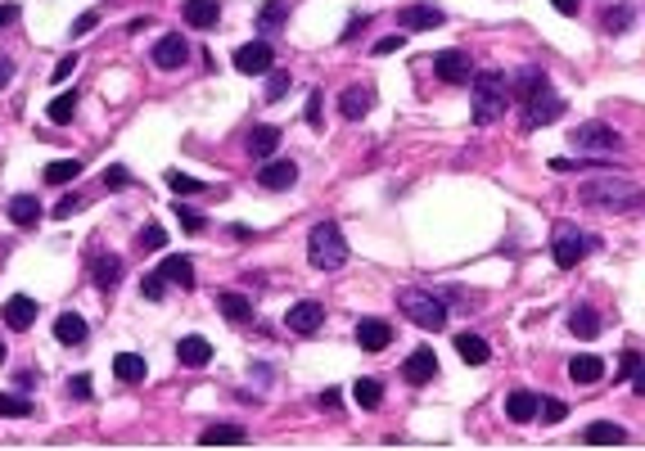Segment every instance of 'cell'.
<instances>
[{"label":"cell","instance_id":"5b68a950","mask_svg":"<svg viewBox=\"0 0 645 451\" xmlns=\"http://www.w3.org/2000/svg\"><path fill=\"white\" fill-rule=\"evenodd\" d=\"M587 249H596V235L578 231L573 221H559V226H555V235H551V253H555V266H559V271H573V266L587 258Z\"/></svg>","mask_w":645,"mask_h":451},{"label":"cell","instance_id":"83f0119b","mask_svg":"<svg viewBox=\"0 0 645 451\" xmlns=\"http://www.w3.org/2000/svg\"><path fill=\"white\" fill-rule=\"evenodd\" d=\"M284 19H290V0H266V10L257 14V32L262 37H275L284 28Z\"/></svg>","mask_w":645,"mask_h":451},{"label":"cell","instance_id":"ee69618b","mask_svg":"<svg viewBox=\"0 0 645 451\" xmlns=\"http://www.w3.org/2000/svg\"><path fill=\"white\" fill-rule=\"evenodd\" d=\"M68 398H73V402H91V374H78V380H68Z\"/></svg>","mask_w":645,"mask_h":451},{"label":"cell","instance_id":"ac0fdd59","mask_svg":"<svg viewBox=\"0 0 645 451\" xmlns=\"http://www.w3.org/2000/svg\"><path fill=\"white\" fill-rule=\"evenodd\" d=\"M185 59H190V45H185V37H159V45H154V63L159 68H185Z\"/></svg>","mask_w":645,"mask_h":451},{"label":"cell","instance_id":"1f68e13d","mask_svg":"<svg viewBox=\"0 0 645 451\" xmlns=\"http://www.w3.org/2000/svg\"><path fill=\"white\" fill-rule=\"evenodd\" d=\"M456 352L465 357V365H487V357H492V348H487L478 334H469V330L456 334Z\"/></svg>","mask_w":645,"mask_h":451},{"label":"cell","instance_id":"f907efd6","mask_svg":"<svg viewBox=\"0 0 645 451\" xmlns=\"http://www.w3.org/2000/svg\"><path fill=\"white\" fill-rule=\"evenodd\" d=\"M78 208H82V194H63V199H59V208H54V217H73Z\"/></svg>","mask_w":645,"mask_h":451},{"label":"cell","instance_id":"91938a15","mask_svg":"<svg viewBox=\"0 0 645 451\" xmlns=\"http://www.w3.org/2000/svg\"><path fill=\"white\" fill-rule=\"evenodd\" d=\"M632 389H636V398H645V361H641V370L632 374Z\"/></svg>","mask_w":645,"mask_h":451},{"label":"cell","instance_id":"d6a6232c","mask_svg":"<svg viewBox=\"0 0 645 451\" xmlns=\"http://www.w3.org/2000/svg\"><path fill=\"white\" fill-rule=\"evenodd\" d=\"M352 402L362 406V411H375V406L384 402V384H380V380H356V384H352Z\"/></svg>","mask_w":645,"mask_h":451},{"label":"cell","instance_id":"f5cc1de1","mask_svg":"<svg viewBox=\"0 0 645 451\" xmlns=\"http://www.w3.org/2000/svg\"><path fill=\"white\" fill-rule=\"evenodd\" d=\"M10 82H14V59H10V54H0V91H5Z\"/></svg>","mask_w":645,"mask_h":451},{"label":"cell","instance_id":"816d5d0a","mask_svg":"<svg viewBox=\"0 0 645 451\" xmlns=\"http://www.w3.org/2000/svg\"><path fill=\"white\" fill-rule=\"evenodd\" d=\"M307 127L321 131V95H316V91H312V100H307Z\"/></svg>","mask_w":645,"mask_h":451},{"label":"cell","instance_id":"f546056e","mask_svg":"<svg viewBox=\"0 0 645 451\" xmlns=\"http://www.w3.org/2000/svg\"><path fill=\"white\" fill-rule=\"evenodd\" d=\"M82 176V163L78 159H54V163H45V172H41V181H50V185H73Z\"/></svg>","mask_w":645,"mask_h":451},{"label":"cell","instance_id":"d4e9b609","mask_svg":"<svg viewBox=\"0 0 645 451\" xmlns=\"http://www.w3.org/2000/svg\"><path fill=\"white\" fill-rule=\"evenodd\" d=\"M54 339H59V343H68V348L86 343V321H82L78 312H63V316L54 321Z\"/></svg>","mask_w":645,"mask_h":451},{"label":"cell","instance_id":"7bdbcfd3","mask_svg":"<svg viewBox=\"0 0 645 451\" xmlns=\"http://www.w3.org/2000/svg\"><path fill=\"white\" fill-rule=\"evenodd\" d=\"M163 244H167L163 226H145V231H140V249H163Z\"/></svg>","mask_w":645,"mask_h":451},{"label":"cell","instance_id":"5bb4252c","mask_svg":"<svg viewBox=\"0 0 645 451\" xmlns=\"http://www.w3.org/2000/svg\"><path fill=\"white\" fill-rule=\"evenodd\" d=\"M434 72L443 82H469V54L465 50H443V54H434Z\"/></svg>","mask_w":645,"mask_h":451},{"label":"cell","instance_id":"6da1fadb","mask_svg":"<svg viewBox=\"0 0 645 451\" xmlns=\"http://www.w3.org/2000/svg\"><path fill=\"white\" fill-rule=\"evenodd\" d=\"M578 199L583 203H592V208H609V212H632V208H645V190L641 185H632V181H614V176H596V181H587L583 190H578Z\"/></svg>","mask_w":645,"mask_h":451},{"label":"cell","instance_id":"681fc988","mask_svg":"<svg viewBox=\"0 0 645 451\" xmlns=\"http://www.w3.org/2000/svg\"><path fill=\"white\" fill-rule=\"evenodd\" d=\"M537 415H542L546 424H559V420L568 415V406H564V402H542V411H537Z\"/></svg>","mask_w":645,"mask_h":451},{"label":"cell","instance_id":"ffe728a7","mask_svg":"<svg viewBox=\"0 0 645 451\" xmlns=\"http://www.w3.org/2000/svg\"><path fill=\"white\" fill-rule=\"evenodd\" d=\"M583 442H587V447H623V442H627V429L614 424V420H596V424H587Z\"/></svg>","mask_w":645,"mask_h":451},{"label":"cell","instance_id":"4316f807","mask_svg":"<svg viewBox=\"0 0 645 451\" xmlns=\"http://www.w3.org/2000/svg\"><path fill=\"white\" fill-rule=\"evenodd\" d=\"M244 442V429L240 424H212L199 433V447H240Z\"/></svg>","mask_w":645,"mask_h":451},{"label":"cell","instance_id":"9f6ffc18","mask_svg":"<svg viewBox=\"0 0 645 451\" xmlns=\"http://www.w3.org/2000/svg\"><path fill=\"white\" fill-rule=\"evenodd\" d=\"M366 23H371V19H366V14H362V19H352V23H347V32H343V41H356V32H362V28H366Z\"/></svg>","mask_w":645,"mask_h":451},{"label":"cell","instance_id":"52a82bcc","mask_svg":"<svg viewBox=\"0 0 645 451\" xmlns=\"http://www.w3.org/2000/svg\"><path fill=\"white\" fill-rule=\"evenodd\" d=\"M438 23H443V10L434 5V0H415V5L397 10V28L402 32H434Z\"/></svg>","mask_w":645,"mask_h":451},{"label":"cell","instance_id":"6125c7cd","mask_svg":"<svg viewBox=\"0 0 645 451\" xmlns=\"http://www.w3.org/2000/svg\"><path fill=\"white\" fill-rule=\"evenodd\" d=\"M0 361H5V343H0Z\"/></svg>","mask_w":645,"mask_h":451},{"label":"cell","instance_id":"ba28073f","mask_svg":"<svg viewBox=\"0 0 645 451\" xmlns=\"http://www.w3.org/2000/svg\"><path fill=\"white\" fill-rule=\"evenodd\" d=\"M559 118H564V100L551 95V91H542V95H533V100L524 104V131L551 127V122H559Z\"/></svg>","mask_w":645,"mask_h":451},{"label":"cell","instance_id":"4dcf8cb0","mask_svg":"<svg viewBox=\"0 0 645 451\" xmlns=\"http://www.w3.org/2000/svg\"><path fill=\"white\" fill-rule=\"evenodd\" d=\"M568 330L578 334V339H596V334H600V316H596V308H587V303H583V308H573V312H568Z\"/></svg>","mask_w":645,"mask_h":451},{"label":"cell","instance_id":"6f0895ef","mask_svg":"<svg viewBox=\"0 0 645 451\" xmlns=\"http://www.w3.org/2000/svg\"><path fill=\"white\" fill-rule=\"evenodd\" d=\"M551 5H555L559 14H578V5H583V0H551Z\"/></svg>","mask_w":645,"mask_h":451},{"label":"cell","instance_id":"603a6c76","mask_svg":"<svg viewBox=\"0 0 645 451\" xmlns=\"http://www.w3.org/2000/svg\"><path fill=\"white\" fill-rule=\"evenodd\" d=\"M217 19H222L217 0H185V23L190 28H217Z\"/></svg>","mask_w":645,"mask_h":451},{"label":"cell","instance_id":"7a4b0ae2","mask_svg":"<svg viewBox=\"0 0 645 451\" xmlns=\"http://www.w3.org/2000/svg\"><path fill=\"white\" fill-rule=\"evenodd\" d=\"M506 104H510V82H506V72H496V68L474 72V122H478V127L496 122L501 113H506Z\"/></svg>","mask_w":645,"mask_h":451},{"label":"cell","instance_id":"44dd1931","mask_svg":"<svg viewBox=\"0 0 645 451\" xmlns=\"http://www.w3.org/2000/svg\"><path fill=\"white\" fill-rule=\"evenodd\" d=\"M371 104H375V95H371L366 86H347V91L339 95V109H343L347 122H362V118L371 113Z\"/></svg>","mask_w":645,"mask_h":451},{"label":"cell","instance_id":"680465c9","mask_svg":"<svg viewBox=\"0 0 645 451\" xmlns=\"http://www.w3.org/2000/svg\"><path fill=\"white\" fill-rule=\"evenodd\" d=\"M19 19V5H0V28H10Z\"/></svg>","mask_w":645,"mask_h":451},{"label":"cell","instance_id":"cb8c5ba5","mask_svg":"<svg viewBox=\"0 0 645 451\" xmlns=\"http://www.w3.org/2000/svg\"><path fill=\"white\" fill-rule=\"evenodd\" d=\"M275 144H280V127L262 122V127L249 131V154H253V159H271V154H275Z\"/></svg>","mask_w":645,"mask_h":451},{"label":"cell","instance_id":"9a60e30c","mask_svg":"<svg viewBox=\"0 0 645 451\" xmlns=\"http://www.w3.org/2000/svg\"><path fill=\"white\" fill-rule=\"evenodd\" d=\"M176 361H181L185 370H203V365L212 361V343L199 339V334H185V339L176 343Z\"/></svg>","mask_w":645,"mask_h":451},{"label":"cell","instance_id":"7c38bea8","mask_svg":"<svg viewBox=\"0 0 645 451\" xmlns=\"http://www.w3.org/2000/svg\"><path fill=\"white\" fill-rule=\"evenodd\" d=\"M356 343H362L366 352H384L393 343V325L380 321V316H366L362 325H356Z\"/></svg>","mask_w":645,"mask_h":451},{"label":"cell","instance_id":"c3c4849f","mask_svg":"<svg viewBox=\"0 0 645 451\" xmlns=\"http://www.w3.org/2000/svg\"><path fill=\"white\" fill-rule=\"evenodd\" d=\"M73 72H78V54H63V59H59V68L50 72V78H54V82H68Z\"/></svg>","mask_w":645,"mask_h":451},{"label":"cell","instance_id":"484cf974","mask_svg":"<svg viewBox=\"0 0 645 451\" xmlns=\"http://www.w3.org/2000/svg\"><path fill=\"white\" fill-rule=\"evenodd\" d=\"M10 221L23 226V231H28V226H37V221H41V203H37V194H14V199H10Z\"/></svg>","mask_w":645,"mask_h":451},{"label":"cell","instance_id":"60d3db41","mask_svg":"<svg viewBox=\"0 0 645 451\" xmlns=\"http://www.w3.org/2000/svg\"><path fill=\"white\" fill-rule=\"evenodd\" d=\"M294 86V78H290V72H266V100H280L284 91H290Z\"/></svg>","mask_w":645,"mask_h":451},{"label":"cell","instance_id":"f6af8a7d","mask_svg":"<svg viewBox=\"0 0 645 451\" xmlns=\"http://www.w3.org/2000/svg\"><path fill=\"white\" fill-rule=\"evenodd\" d=\"M127 185H131L127 168H104V190H127Z\"/></svg>","mask_w":645,"mask_h":451},{"label":"cell","instance_id":"bcb514c9","mask_svg":"<svg viewBox=\"0 0 645 451\" xmlns=\"http://www.w3.org/2000/svg\"><path fill=\"white\" fill-rule=\"evenodd\" d=\"M641 361H645L641 352H623V357H618V380H632V374L641 370Z\"/></svg>","mask_w":645,"mask_h":451},{"label":"cell","instance_id":"f35d334b","mask_svg":"<svg viewBox=\"0 0 645 451\" xmlns=\"http://www.w3.org/2000/svg\"><path fill=\"white\" fill-rule=\"evenodd\" d=\"M167 190H172V194H199L203 181H194V176H185V172H167Z\"/></svg>","mask_w":645,"mask_h":451},{"label":"cell","instance_id":"8fae6325","mask_svg":"<svg viewBox=\"0 0 645 451\" xmlns=\"http://www.w3.org/2000/svg\"><path fill=\"white\" fill-rule=\"evenodd\" d=\"M568 380L578 384V389H592V384H600V380H605V357H596V352H583V357H573V361H568Z\"/></svg>","mask_w":645,"mask_h":451},{"label":"cell","instance_id":"e575fe53","mask_svg":"<svg viewBox=\"0 0 645 451\" xmlns=\"http://www.w3.org/2000/svg\"><path fill=\"white\" fill-rule=\"evenodd\" d=\"M217 308H222V316H226V321H249V316H253V303H249L244 293H235V289L217 298Z\"/></svg>","mask_w":645,"mask_h":451},{"label":"cell","instance_id":"277c9868","mask_svg":"<svg viewBox=\"0 0 645 451\" xmlns=\"http://www.w3.org/2000/svg\"><path fill=\"white\" fill-rule=\"evenodd\" d=\"M307 262L316 271H339L347 262V244H343V231L334 221H316L312 235H307Z\"/></svg>","mask_w":645,"mask_h":451},{"label":"cell","instance_id":"d590c367","mask_svg":"<svg viewBox=\"0 0 645 451\" xmlns=\"http://www.w3.org/2000/svg\"><path fill=\"white\" fill-rule=\"evenodd\" d=\"M118 280H122V258H113V253L100 258V262H95V284H100V289H113Z\"/></svg>","mask_w":645,"mask_h":451},{"label":"cell","instance_id":"8d00e7d4","mask_svg":"<svg viewBox=\"0 0 645 451\" xmlns=\"http://www.w3.org/2000/svg\"><path fill=\"white\" fill-rule=\"evenodd\" d=\"M73 113H78V91H73V95H59V100L50 104V122H54V127H68V122H73Z\"/></svg>","mask_w":645,"mask_h":451},{"label":"cell","instance_id":"7402d4cb","mask_svg":"<svg viewBox=\"0 0 645 451\" xmlns=\"http://www.w3.org/2000/svg\"><path fill=\"white\" fill-rule=\"evenodd\" d=\"M542 91H546V72H542V68H519V72H515V82H510V95H515V100L528 104V100L542 95Z\"/></svg>","mask_w":645,"mask_h":451},{"label":"cell","instance_id":"db71d44e","mask_svg":"<svg viewBox=\"0 0 645 451\" xmlns=\"http://www.w3.org/2000/svg\"><path fill=\"white\" fill-rule=\"evenodd\" d=\"M95 23H100V14H82V19L73 23V37H86V32H95Z\"/></svg>","mask_w":645,"mask_h":451},{"label":"cell","instance_id":"3957f363","mask_svg":"<svg viewBox=\"0 0 645 451\" xmlns=\"http://www.w3.org/2000/svg\"><path fill=\"white\" fill-rule=\"evenodd\" d=\"M397 312L411 325H420V330H443L447 325V303L434 289H402L397 293Z\"/></svg>","mask_w":645,"mask_h":451},{"label":"cell","instance_id":"30bf717a","mask_svg":"<svg viewBox=\"0 0 645 451\" xmlns=\"http://www.w3.org/2000/svg\"><path fill=\"white\" fill-rule=\"evenodd\" d=\"M284 325H290L294 334H316L325 325V308L312 303V298H307V303H294L290 312H284Z\"/></svg>","mask_w":645,"mask_h":451},{"label":"cell","instance_id":"b9f144b4","mask_svg":"<svg viewBox=\"0 0 645 451\" xmlns=\"http://www.w3.org/2000/svg\"><path fill=\"white\" fill-rule=\"evenodd\" d=\"M140 293H145L150 303H159V298L167 293V280H163V271H159V275H145V280H140Z\"/></svg>","mask_w":645,"mask_h":451},{"label":"cell","instance_id":"7dc6e473","mask_svg":"<svg viewBox=\"0 0 645 451\" xmlns=\"http://www.w3.org/2000/svg\"><path fill=\"white\" fill-rule=\"evenodd\" d=\"M176 217H181L185 231H194V235L203 231V212H194V208H181V203H176Z\"/></svg>","mask_w":645,"mask_h":451},{"label":"cell","instance_id":"94428289","mask_svg":"<svg viewBox=\"0 0 645 451\" xmlns=\"http://www.w3.org/2000/svg\"><path fill=\"white\" fill-rule=\"evenodd\" d=\"M321 406H339V389H325V393H321Z\"/></svg>","mask_w":645,"mask_h":451},{"label":"cell","instance_id":"74e56055","mask_svg":"<svg viewBox=\"0 0 645 451\" xmlns=\"http://www.w3.org/2000/svg\"><path fill=\"white\" fill-rule=\"evenodd\" d=\"M0 415H5V420H28V415H32V402H28V398H14V393H0Z\"/></svg>","mask_w":645,"mask_h":451},{"label":"cell","instance_id":"4fadbf2b","mask_svg":"<svg viewBox=\"0 0 645 451\" xmlns=\"http://www.w3.org/2000/svg\"><path fill=\"white\" fill-rule=\"evenodd\" d=\"M402 374H406V384H429V380H434V374H438V357L434 352H429V348H415L411 352V361L402 365Z\"/></svg>","mask_w":645,"mask_h":451},{"label":"cell","instance_id":"e0dca14e","mask_svg":"<svg viewBox=\"0 0 645 451\" xmlns=\"http://www.w3.org/2000/svg\"><path fill=\"white\" fill-rule=\"evenodd\" d=\"M5 325H10V330H32V325H37V298L14 293L10 303H5Z\"/></svg>","mask_w":645,"mask_h":451},{"label":"cell","instance_id":"f1b7e54d","mask_svg":"<svg viewBox=\"0 0 645 451\" xmlns=\"http://www.w3.org/2000/svg\"><path fill=\"white\" fill-rule=\"evenodd\" d=\"M113 374L122 384H140L145 380V357H135V352H118L113 357Z\"/></svg>","mask_w":645,"mask_h":451},{"label":"cell","instance_id":"8992f818","mask_svg":"<svg viewBox=\"0 0 645 451\" xmlns=\"http://www.w3.org/2000/svg\"><path fill=\"white\" fill-rule=\"evenodd\" d=\"M573 144H578V149H596V154H618L623 135L609 122H583L578 131H573Z\"/></svg>","mask_w":645,"mask_h":451},{"label":"cell","instance_id":"d6986e66","mask_svg":"<svg viewBox=\"0 0 645 451\" xmlns=\"http://www.w3.org/2000/svg\"><path fill=\"white\" fill-rule=\"evenodd\" d=\"M537 411H542V398H537V393H528V389H515V393L506 398V415H510L515 424L537 420Z\"/></svg>","mask_w":645,"mask_h":451},{"label":"cell","instance_id":"9c48e42d","mask_svg":"<svg viewBox=\"0 0 645 451\" xmlns=\"http://www.w3.org/2000/svg\"><path fill=\"white\" fill-rule=\"evenodd\" d=\"M235 68L249 72V78H257V72H271V68H275L271 41H249V45H240V50H235Z\"/></svg>","mask_w":645,"mask_h":451},{"label":"cell","instance_id":"11a10c76","mask_svg":"<svg viewBox=\"0 0 645 451\" xmlns=\"http://www.w3.org/2000/svg\"><path fill=\"white\" fill-rule=\"evenodd\" d=\"M402 45H406V37H384V41H375V54H393Z\"/></svg>","mask_w":645,"mask_h":451},{"label":"cell","instance_id":"836d02e7","mask_svg":"<svg viewBox=\"0 0 645 451\" xmlns=\"http://www.w3.org/2000/svg\"><path fill=\"white\" fill-rule=\"evenodd\" d=\"M163 280L167 284H181V289H194V266L185 262V258H163Z\"/></svg>","mask_w":645,"mask_h":451},{"label":"cell","instance_id":"ab89813d","mask_svg":"<svg viewBox=\"0 0 645 451\" xmlns=\"http://www.w3.org/2000/svg\"><path fill=\"white\" fill-rule=\"evenodd\" d=\"M632 28V10L618 5V10H605V32H627Z\"/></svg>","mask_w":645,"mask_h":451},{"label":"cell","instance_id":"2e32d148","mask_svg":"<svg viewBox=\"0 0 645 451\" xmlns=\"http://www.w3.org/2000/svg\"><path fill=\"white\" fill-rule=\"evenodd\" d=\"M257 181H262L266 190H290V185L298 181V168H294L290 159H271V163H262Z\"/></svg>","mask_w":645,"mask_h":451}]
</instances>
